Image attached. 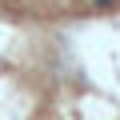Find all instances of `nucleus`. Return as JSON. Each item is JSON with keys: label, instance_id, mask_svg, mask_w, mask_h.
I'll return each mask as SVG.
<instances>
[{"label": "nucleus", "instance_id": "1", "mask_svg": "<svg viewBox=\"0 0 120 120\" xmlns=\"http://www.w3.org/2000/svg\"><path fill=\"white\" fill-rule=\"evenodd\" d=\"M92 4H96V8H116L120 0H92Z\"/></svg>", "mask_w": 120, "mask_h": 120}]
</instances>
